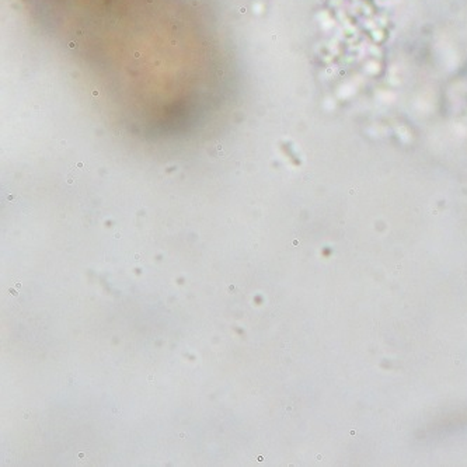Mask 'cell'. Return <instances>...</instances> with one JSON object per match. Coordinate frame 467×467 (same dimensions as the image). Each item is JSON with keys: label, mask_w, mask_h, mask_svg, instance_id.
<instances>
[{"label": "cell", "mask_w": 467, "mask_h": 467, "mask_svg": "<svg viewBox=\"0 0 467 467\" xmlns=\"http://www.w3.org/2000/svg\"><path fill=\"white\" fill-rule=\"evenodd\" d=\"M206 151L212 159H226L229 156V149L221 140H214L206 146Z\"/></svg>", "instance_id": "1"}, {"label": "cell", "mask_w": 467, "mask_h": 467, "mask_svg": "<svg viewBox=\"0 0 467 467\" xmlns=\"http://www.w3.org/2000/svg\"><path fill=\"white\" fill-rule=\"evenodd\" d=\"M10 292H12V295H19V292H16L14 289H10Z\"/></svg>", "instance_id": "2"}]
</instances>
